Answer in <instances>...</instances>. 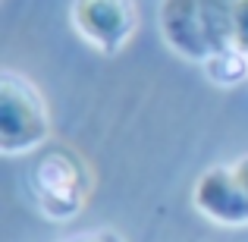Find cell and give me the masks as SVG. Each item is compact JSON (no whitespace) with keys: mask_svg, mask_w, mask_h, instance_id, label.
Returning <instances> with one entry per match:
<instances>
[{"mask_svg":"<svg viewBox=\"0 0 248 242\" xmlns=\"http://www.w3.org/2000/svg\"><path fill=\"white\" fill-rule=\"evenodd\" d=\"M69 22L91 50L116 57L139 29V6L135 0H73Z\"/></svg>","mask_w":248,"mask_h":242,"instance_id":"277c9868","label":"cell"},{"mask_svg":"<svg viewBox=\"0 0 248 242\" xmlns=\"http://www.w3.org/2000/svg\"><path fill=\"white\" fill-rule=\"evenodd\" d=\"M25 189L41 217L66 224L79 217L91 201L94 173L85 154H79L76 148L47 142L41 151H35V161L25 173Z\"/></svg>","mask_w":248,"mask_h":242,"instance_id":"7a4b0ae2","label":"cell"},{"mask_svg":"<svg viewBox=\"0 0 248 242\" xmlns=\"http://www.w3.org/2000/svg\"><path fill=\"white\" fill-rule=\"evenodd\" d=\"M157 29L173 54L204 66L214 54L236 48V0H160Z\"/></svg>","mask_w":248,"mask_h":242,"instance_id":"6da1fadb","label":"cell"},{"mask_svg":"<svg viewBox=\"0 0 248 242\" xmlns=\"http://www.w3.org/2000/svg\"><path fill=\"white\" fill-rule=\"evenodd\" d=\"M63 242H126L116 230H88V233H79L73 239H63Z\"/></svg>","mask_w":248,"mask_h":242,"instance_id":"52a82bcc","label":"cell"},{"mask_svg":"<svg viewBox=\"0 0 248 242\" xmlns=\"http://www.w3.org/2000/svg\"><path fill=\"white\" fill-rule=\"evenodd\" d=\"M192 208L217 226H248V195L232 173V163H214L195 179Z\"/></svg>","mask_w":248,"mask_h":242,"instance_id":"5b68a950","label":"cell"},{"mask_svg":"<svg viewBox=\"0 0 248 242\" xmlns=\"http://www.w3.org/2000/svg\"><path fill=\"white\" fill-rule=\"evenodd\" d=\"M232 173H236L239 186H242V192L248 195V154H242V158L232 161Z\"/></svg>","mask_w":248,"mask_h":242,"instance_id":"ba28073f","label":"cell"},{"mask_svg":"<svg viewBox=\"0 0 248 242\" xmlns=\"http://www.w3.org/2000/svg\"><path fill=\"white\" fill-rule=\"evenodd\" d=\"M50 142V107L38 85L16 69L0 73V151L6 158L41 151Z\"/></svg>","mask_w":248,"mask_h":242,"instance_id":"3957f363","label":"cell"},{"mask_svg":"<svg viewBox=\"0 0 248 242\" xmlns=\"http://www.w3.org/2000/svg\"><path fill=\"white\" fill-rule=\"evenodd\" d=\"M204 76L220 88H236L248 79V54L239 48H226L220 54H214L211 60L204 63Z\"/></svg>","mask_w":248,"mask_h":242,"instance_id":"8992f818","label":"cell"}]
</instances>
